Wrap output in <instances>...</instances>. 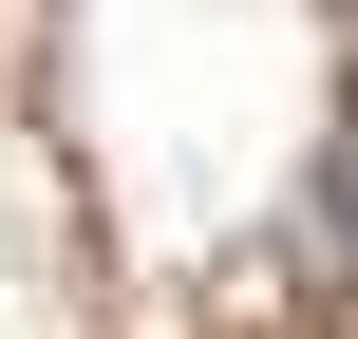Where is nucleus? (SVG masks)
<instances>
[{
	"instance_id": "obj_1",
	"label": "nucleus",
	"mask_w": 358,
	"mask_h": 339,
	"mask_svg": "<svg viewBox=\"0 0 358 339\" xmlns=\"http://www.w3.org/2000/svg\"><path fill=\"white\" fill-rule=\"evenodd\" d=\"M340 264H358V132H340Z\"/></svg>"
}]
</instances>
